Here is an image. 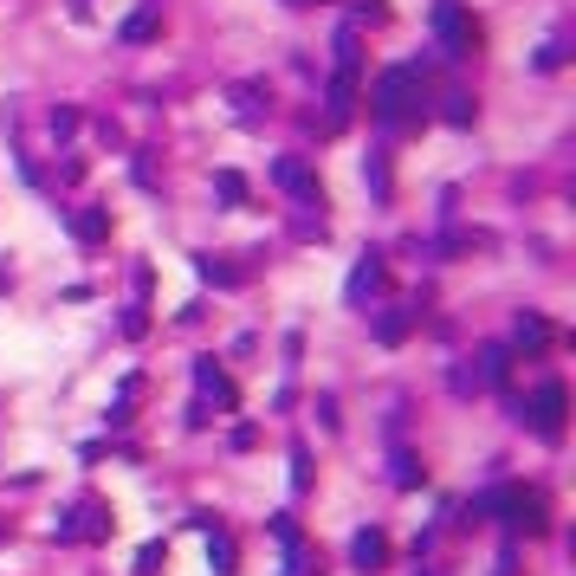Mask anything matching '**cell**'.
I'll return each instance as SVG.
<instances>
[{"label": "cell", "mask_w": 576, "mask_h": 576, "mask_svg": "<svg viewBox=\"0 0 576 576\" xmlns=\"http://www.w3.org/2000/svg\"><path fill=\"white\" fill-rule=\"evenodd\" d=\"M369 104H376V123H389V130H408V123L421 117V72H408V65L382 72L376 91H369Z\"/></svg>", "instance_id": "cell-1"}, {"label": "cell", "mask_w": 576, "mask_h": 576, "mask_svg": "<svg viewBox=\"0 0 576 576\" xmlns=\"http://www.w3.org/2000/svg\"><path fill=\"white\" fill-rule=\"evenodd\" d=\"M564 415H570L564 382H538V395L518 408V421H531V434H544V441H564Z\"/></svg>", "instance_id": "cell-2"}, {"label": "cell", "mask_w": 576, "mask_h": 576, "mask_svg": "<svg viewBox=\"0 0 576 576\" xmlns=\"http://www.w3.org/2000/svg\"><path fill=\"white\" fill-rule=\"evenodd\" d=\"M499 382H505V350H499V344L473 350V356L454 369V395H486V389H499Z\"/></svg>", "instance_id": "cell-3"}, {"label": "cell", "mask_w": 576, "mask_h": 576, "mask_svg": "<svg viewBox=\"0 0 576 576\" xmlns=\"http://www.w3.org/2000/svg\"><path fill=\"white\" fill-rule=\"evenodd\" d=\"M434 33H441V52L447 59H466V52H473V20H466L460 13V0H441V7H434Z\"/></svg>", "instance_id": "cell-4"}, {"label": "cell", "mask_w": 576, "mask_h": 576, "mask_svg": "<svg viewBox=\"0 0 576 576\" xmlns=\"http://www.w3.org/2000/svg\"><path fill=\"white\" fill-rule=\"evenodd\" d=\"M272 182H279L285 195H298L305 208H324V195H318V175H311V162H305V156H279V162H272Z\"/></svg>", "instance_id": "cell-5"}, {"label": "cell", "mask_w": 576, "mask_h": 576, "mask_svg": "<svg viewBox=\"0 0 576 576\" xmlns=\"http://www.w3.org/2000/svg\"><path fill=\"white\" fill-rule=\"evenodd\" d=\"M104 531H111V512H104L98 499H78V505H72V518L59 525V538H65V544H78V538H104Z\"/></svg>", "instance_id": "cell-6"}, {"label": "cell", "mask_w": 576, "mask_h": 576, "mask_svg": "<svg viewBox=\"0 0 576 576\" xmlns=\"http://www.w3.org/2000/svg\"><path fill=\"white\" fill-rule=\"evenodd\" d=\"M382 285H389V266H382V253H363L344 292H350V305H363V298H369V292H382Z\"/></svg>", "instance_id": "cell-7"}, {"label": "cell", "mask_w": 576, "mask_h": 576, "mask_svg": "<svg viewBox=\"0 0 576 576\" xmlns=\"http://www.w3.org/2000/svg\"><path fill=\"white\" fill-rule=\"evenodd\" d=\"M350 564L356 570H382V564H389V538H382V531H356V538H350Z\"/></svg>", "instance_id": "cell-8"}, {"label": "cell", "mask_w": 576, "mask_h": 576, "mask_svg": "<svg viewBox=\"0 0 576 576\" xmlns=\"http://www.w3.org/2000/svg\"><path fill=\"white\" fill-rule=\"evenodd\" d=\"M195 389L208 395V402H221V408H233V402H240V395H233V382L221 376V369H214V356H201V363H195Z\"/></svg>", "instance_id": "cell-9"}, {"label": "cell", "mask_w": 576, "mask_h": 576, "mask_svg": "<svg viewBox=\"0 0 576 576\" xmlns=\"http://www.w3.org/2000/svg\"><path fill=\"white\" fill-rule=\"evenodd\" d=\"M201 525H208V564H214V576H240V551H233V538L214 531V518H201Z\"/></svg>", "instance_id": "cell-10"}, {"label": "cell", "mask_w": 576, "mask_h": 576, "mask_svg": "<svg viewBox=\"0 0 576 576\" xmlns=\"http://www.w3.org/2000/svg\"><path fill=\"white\" fill-rule=\"evenodd\" d=\"M512 344L518 350H544V344H551V324H544L538 311H518V318H512Z\"/></svg>", "instance_id": "cell-11"}, {"label": "cell", "mask_w": 576, "mask_h": 576, "mask_svg": "<svg viewBox=\"0 0 576 576\" xmlns=\"http://www.w3.org/2000/svg\"><path fill=\"white\" fill-rule=\"evenodd\" d=\"M156 33H162V7H156V0L136 7L130 20H123V39H130V46H143V39H156Z\"/></svg>", "instance_id": "cell-12"}, {"label": "cell", "mask_w": 576, "mask_h": 576, "mask_svg": "<svg viewBox=\"0 0 576 576\" xmlns=\"http://www.w3.org/2000/svg\"><path fill=\"white\" fill-rule=\"evenodd\" d=\"M408 324H415V311H408V305L382 311V318H376V344H402V337H408Z\"/></svg>", "instance_id": "cell-13"}, {"label": "cell", "mask_w": 576, "mask_h": 576, "mask_svg": "<svg viewBox=\"0 0 576 576\" xmlns=\"http://www.w3.org/2000/svg\"><path fill=\"white\" fill-rule=\"evenodd\" d=\"M72 233H78V240H85V246H98L104 233H111V214H104V208H85V214H78V221H72Z\"/></svg>", "instance_id": "cell-14"}, {"label": "cell", "mask_w": 576, "mask_h": 576, "mask_svg": "<svg viewBox=\"0 0 576 576\" xmlns=\"http://www.w3.org/2000/svg\"><path fill=\"white\" fill-rule=\"evenodd\" d=\"M214 195L240 208V201H246V182H240V175H233V169H221V175H214Z\"/></svg>", "instance_id": "cell-15"}, {"label": "cell", "mask_w": 576, "mask_h": 576, "mask_svg": "<svg viewBox=\"0 0 576 576\" xmlns=\"http://www.w3.org/2000/svg\"><path fill=\"white\" fill-rule=\"evenodd\" d=\"M363 182L376 188V201H389V162L382 156H369V169H363Z\"/></svg>", "instance_id": "cell-16"}, {"label": "cell", "mask_w": 576, "mask_h": 576, "mask_svg": "<svg viewBox=\"0 0 576 576\" xmlns=\"http://www.w3.org/2000/svg\"><path fill=\"white\" fill-rule=\"evenodd\" d=\"M162 557H169L162 544H143V551H136V576H156V564H162Z\"/></svg>", "instance_id": "cell-17"}, {"label": "cell", "mask_w": 576, "mask_h": 576, "mask_svg": "<svg viewBox=\"0 0 576 576\" xmlns=\"http://www.w3.org/2000/svg\"><path fill=\"white\" fill-rule=\"evenodd\" d=\"M292 486H298V492L311 486V454H305V447H292Z\"/></svg>", "instance_id": "cell-18"}, {"label": "cell", "mask_w": 576, "mask_h": 576, "mask_svg": "<svg viewBox=\"0 0 576 576\" xmlns=\"http://www.w3.org/2000/svg\"><path fill=\"white\" fill-rule=\"evenodd\" d=\"M395 486H421V466L408 454H395Z\"/></svg>", "instance_id": "cell-19"}, {"label": "cell", "mask_w": 576, "mask_h": 576, "mask_svg": "<svg viewBox=\"0 0 576 576\" xmlns=\"http://www.w3.org/2000/svg\"><path fill=\"white\" fill-rule=\"evenodd\" d=\"M201 279H214V285H240V272H233V266H214V259H201Z\"/></svg>", "instance_id": "cell-20"}, {"label": "cell", "mask_w": 576, "mask_h": 576, "mask_svg": "<svg viewBox=\"0 0 576 576\" xmlns=\"http://www.w3.org/2000/svg\"><path fill=\"white\" fill-rule=\"evenodd\" d=\"M233 104H240V117L259 111V85H233Z\"/></svg>", "instance_id": "cell-21"}, {"label": "cell", "mask_w": 576, "mask_h": 576, "mask_svg": "<svg viewBox=\"0 0 576 576\" xmlns=\"http://www.w3.org/2000/svg\"><path fill=\"white\" fill-rule=\"evenodd\" d=\"M447 117H454V123H473V98H466V91H454V98H447Z\"/></svg>", "instance_id": "cell-22"}, {"label": "cell", "mask_w": 576, "mask_h": 576, "mask_svg": "<svg viewBox=\"0 0 576 576\" xmlns=\"http://www.w3.org/2000/svg\"><path fill=\"white\" fill-rule=\"evenodd\" d=\"M356 20H369V26H382V20H389V7H382V0H356Z\"/></svg>", "instance_id": "cell-23"}, {"label": "cell", "mask_w": 576, "mask_h": 576, "mask_svg": "<svg viewBox=\"0 0 576 576\" xmlns=\"http://www.w3.org/2000/svg\"><path fill=\"white\" fill-rule=\"evenodd\" d=\"M557 65H564V46H557V39H551V46L538 52V72H557Z\"/></svg>", "instance_id": "cell-24"}, {"label": "cell", "mask_w": 576, "mask_h": 576, "mask_svg": "<svg viewBox=\"0 0 576 576\" xmlns=\"http://www.w3.org/2000/svg\"><path fill=\"white\" fill-rule=\"evenodd\" d=\"M492 576H512V551H505V557H499V564H492Z\"/></svg>", "instance_id": "cell-25"}, {"label": "cell", "mask_w": 576, "mask_h": 576, "mask_svg": "<svg viewBox=\"0 0 576 576\" xmlns=\"http://www.w3.org/2000/svg\"><path fill=\"white\" fill-rule=\"evenodd\" d=\"M285 7H311V0H285Z\"/></svg>", "instance_id": "cell-26"}, {"label": "cell", "mask_w": 576, "mask_h": 576, "mask_svg": "<svg viewBox=\"0 0 576 576\" xmlns=\"http://www.w3.org/2000/svg\"><path fill=\"white\" fill-rule=\"evenodd\" d=\"M0 538H7V525H0Z\"/></svg>", "instance_id": "cell-27"}]
</instances>
